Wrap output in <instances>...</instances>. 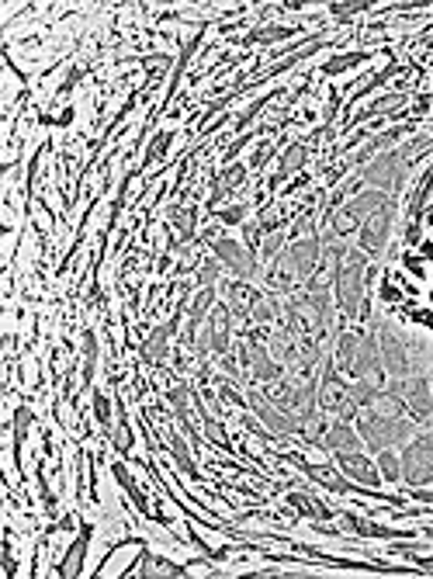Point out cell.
<instances>
[{
	"label": "cell",
	"mask_w": 433,
	"mask_h": 579,
	"mask_svg": "<svg viewBox=\"0 0 433 579\" xmlns=\"http://www.w3.org/2000/svg\"><path fill=\"white\" fill-rule=\"evenodd\" d=\"M298 163H301V150H298V146H295V150H292V157H288V160H284V163H281V170H292V167H298Z\"/></svg>",
	"instance_id": "cell-9"
},
{
	"label": "cell",
	"mask_w": 433,
	"mask_h": 579,
	"mask_svg": "<svg viewBox=\"0 0 433 579\" xmlns=\"http://www.w3.org/2000/svg\"><path fill=\"white\" fill-rule=\"evenodd\" d=\"M215 250H218V254H222V257H225V261H229V264H232V267H236L240 274H250V271H253V264H250V257H246V254H243V250H240V246H236V243H229V239H222V243H215Z\"/></svg>",
	"instance_id": "cell-3"
},
{
	"label": "cell",
	"mask_w": 433,
	"mask_h": 579,
	"mask_svg": "<svg viewBox=\"0 0 433 579\" xmlns=\"http://www.w3.org/2000/svg\"><path fill=\"white\" fill-rule=\"evenodd\" d=\"M381 472L388 475V479H395V475H399V458H395L392 451H385V454H381Z\"/></svg>",
	"instance_id": "cell-8"
},
{
	"label": "cell",
	"mask_w": 433,
	"mask_h": 579,
	"mask_svg": "<svg viewBox=\"0 0 433 579\" xmlns=\"http://www.w3.org/2000/svg\"><path fill=\"white\" fill-rule=\"evenodd\" d=\"M316 254H319V246H316V239L312 243H298L295 250L288 254V261H292V267H295L298 274H305L312 264H316Z\"/></svg>",
	"instance_id": "cell-4"
},
{
	"label": "cell",
	"mask_w": 433,
	"mask_h": 579,
	"mask_svg": "<svg viewBox=\"0 0 433 579\" xmlns=\"http://www.w3.org/2000/svg\"><path fill=\"white\" fill-rule=\"evenodd\" d=\"M97 417L108 420V399H105V395H97Z\"/></svg>",
	"instance_id": "cell-10"
},
{
	"label": "cell",
	"mask_w": 433,
	"mask_h": 579,
	"mask_svg": "<svg viewBox=\"0 0 433 579\" xmlns=\"http://www.w3.org/2000/svg\"><path fill=\"white\" fill-rule=\"evenodd\" d=\"M402 472L409 482H427L433 475V437H419L402 458Z\"/></svg>",
	"instance_id": "cell-1"
},
{
	"label": "cell",
	"mask_w": 433,
	"mask_h": 579,
	"mask_svg": "<svg viewBox=\"0 0 433 579\" xmlns=\"http://www.w3.org/2000/svg\"><path fill=\"white\" fill-rule=\"evenodd\" d=\"M385 229H388V212H381L371 226H364V246H368V250H381V243H385Z\"/></svg>",
	"instance_id": "cell-5"
},
{
	"label": "cell",
	"mask_w": 433,
	"mask_h": 579,
	"mask_svg": "<svg viewBox=\"0 0 433 579\" xmlns=\"http://www.w3.org/2000/svg\"><path fill=\"white\" fill-rule=\"evenodd\" d=\"M329 444L333 448H357V437L351 434V427H333L329 430Z\"/></svg>",
	"instance_id": "cell-7"
},
{
	"label": "cell",
	"mask_w": 433,
	"mask_h": 579,
	"mask_svg": "<svg viewBox=\"0 0 433 579\" xmlns=\"http://www.w3.org/2000/svg\"><path fill=\"white\" fill-rule=\"evenodd\" d=\"M340 465H343L353 479H360L364 486H378V472H375V469H371V465H368L360 454H343V458H340Z\"/></svg>",
	"instance_id": "cell-2"
},
{
	"label": "cell",
	"mask_w": 433,
	"mask_h": 579,
	"mask_svg": "<svg viewBox=\"0 0 433 579\" xmlns=\"http://www.w3.org/2000/svg\"><path fill=\"white\" fill-rule=\"evenodd\" d=\"M87 538H90V531L83 527V534H80V538H77V545H73V552H70V558H66V562H63V569H59L63 576H73V573H77V565H80L83 552H87Z\"/></svg>",
	"instance_id": "cell-6"
}]
</instances>
